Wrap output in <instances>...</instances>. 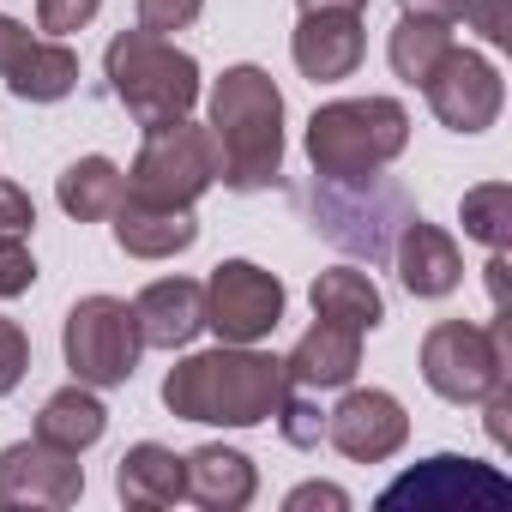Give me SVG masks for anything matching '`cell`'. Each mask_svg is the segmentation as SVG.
Returning a JSON list of instances; mask_svg holds the SVG:
<instances>
[{"mask_svg": "<svg viewBox=\"0 0 512 512\" xmlns=\"http://www.w3.org/2000/svg\"><path fill=\"white\" fill-rule=\"evenodd\" d=\"M290 380L284 356L260 344H217L193 350L163 374V404L181 422H211V428H260L278 416Z\"/></svg>", "mask_w": 512, "mask_h": 512, "instance_id": "1", "label": "cell"}, {"mask_svg": "<svg viewBox=\"0 0 512 512\" xmlns=\"http://www.w3.org/2000/svg\"><path fill=\"white\" fill-rule=\"evenodd\" d=\"M211 145H217V181L235 193H260L284 169V91L266 67H223L211 85Z\"/></svg>", "mask_w": 512, "mask_h": 512, "instance_id": "2", "label": "cell"}, {"mask_svg": "<svg viewBox=\"0 0 512 512\" xmlns=\"http://www.w3.org/2000/svg\"><path fill=\"white\" fill-rule=\"evenodd\" d=\"M308 163L320 181H368L410 145V109L398 97H338L308 115Z\"/></svg>", "mask_w": 512, "mask_h": 512, "instance_id": "3", "label": "cell"}, {"mask_svg": "<svg viewBox=\"0 0 512 512\" xmlns=\"http://www.w3.org/2000/svg\"><path fill=\"white\" fill-rule=\"evenodd\" d=\"M103 73H109L115 103L145 133L193 115V103H199V61L187 49H175L169 37H151V31H121L103 49Z\"/></svg>", "mask_w": 512, "mask_h": 512, "instance_id": "4", "label": "cell"}, {"mask_svg": "<svg viewBox=\"0 0 512 512\" xmlns=\"http://www.w3.org/2000/svg\"><path fill=\"white\" fill-rule=\"evenodd\" d=\"M211 187H217V145H211V127L187 115L169 127H151L127 169V199H145V205H199Z\"/></svg>", "mask_w": 512, "mask_h": 512, "instance_id": "5", "label": "cell"}, {"mask_svg": "<svg viewBox=\"0 0 512 512\" xmlns=\"http://www.w3.org/2000/svg\"><path fill=\"white\" fill-rule=\"evenodd\" d=\"M61 356L73 368L79 386H127L139 356H145V338H139V320H133V302L121 296H85L67 308V326H61Z\"/></svg>", "mask_w": 512, "mask_h": 512, "instance_id": "6", "label": "cell"}, {"mask_svg": "<svg viewBox=\"0 0 512 512\" xmlns=\"http://www.w3.org/2000/svg\"><path fill=\"white\" fill-rule=\"evenodd\" d=\"M422 380L446 404H482L506 380V314L494 326L476 320H440L422 338Z\"/></svg>", "mask_w": 512, "mask_h": 512, "instance_id": "7", "label": "cell"}, {"mask_svg": "<svg viewBox=\"0 0 512 512\" xmlns=\"http://www.w3.org/2000/svg\"><path fill=\"white\" fill-rule=\"evenodd\" d=\"M380 506H416V512H506L512 506V482L464 452H434L416 470H404Z\"/></svg>", "mask_w": 512, "mask_h": 512, "instance_id": "8", "label": "cell"}, {"mask_svg": "<svg viewBox=\"0 0 512 512\" xmlns=\"http://www.w3.org/2000/svg\"><path fill=\"white\" fill-rule=\"evenodd\" d=\"M284 320V284L278 272L253 266V260H223L205 278V326L217 344H260Z\"/></svg>", "mask_w": 512, "mask_h": 512, "instance_id": "9", "label": "cell"}, {"mask_svg": "<svg viewBox=\"0 0 512 512\" xmlns=\"http://www.w3.org/2000/svg\"><path fill=\"white\" fill-rule=\"evenodd\" d=\"M422 97H428V109L446 133H488L506 109V79L488 55L452 43L440 55V67L422 79Z\"/></svg>", "mask_w": 512, "mask_h": 512, "instance_id": "10", "label": "cell"}, {"mask_svg": "<svg viewBox=\"0 0 512 512\" xmlns=\"http://www.w3.org/2000/svg\"><path fill=\"white\" fill-rule=\"evenodd\" d=\"M85 494V464L49 440L0 446V506L7 512H61Z\"/></svg>", "mask_w": 512, "mask_h": 512, "instance_id": "11", "label": "cell"}, {"mask_svg": "<svg viewBox=\"0 0 512 512\" xmlns=\"http://www.w3.org/2000/svg\"><path fill=\"white\" fill-rule=\"evenodd\" d=\"M326 440L350 458V464H386V458H398L404 452V440H410V416H404V404L392 398V392H380V386H344V398L326 410Z\"/></svg>", "mask_w": 512, "mask_h": 512, "instance_id": "12", "label": "cell"}, {"mask_svg": "<svg viewBox=\"0 0 512 512\" xmlns=\"http://www.w3.org/2000/svg\"><path fill=\"white\" fill-rule=\"evenodd\" d=\"M392 266H398V284L416 296V302H440L464 284V253L458 241L428 223V217H404L398 241H392Z\"/></svg>", "mask_w": 512, "mask_h": 512, "instance_id": "13", "label": "cell"}, {"mask_svg": "<svg viewBox=\"0 0 512 512\" xmlns=\"http://www.w3.org/2000/svg\"><path fill=\"white\" fill-rule=\"evenodd\" d=\"M290 55H296V73L314 79V85L350 79L362 67V55H368L362 13H302V25L290 37Z\"/></svg>", "mask_w": 512, "mask_h": 512, "instance_id": "14", "label": "cell"}, {"mask_svg": "<svg viewBox=\"0 0 512 512\" xmlns=\"http://www.w3.org/2000/svg\"><path fill=\"white\" fill-rule=\"evenodd\" d=\"M133 320L145 350H187L205 332V284L193 278H157L133 296Z\"/></svg>", "mask_w": 512, "mask_h": 512, "instance_id": "15", "label": "cell"}, {"mask_svg": "<svg viewBox=\"0 0 512 512\" xmlns=\"http://www.w3.org/2000/svg\"><path fill=\"white\" fill-rule=\"evenodd\" d=\"M356 368H362V332L332 326V320H314L296 338V350L284 356V380L302 392H344Z\"/></svg>", "mask_w": 512, "mask_h": 512, "instance_id": "16", "label": "cell"}, {"mask_svg": "<svg viewBox=\"0 0 512 512\" xmlns=\"http://www.w3.org/2000/svg\"><path fill=\"white\" fill-rule=\"evenodd\" d=\"M115 494L133 512H163V506L187 500V458L163 440H139L115 464Z\"/></svg>", "mask_w": 512, "mask_h": 512, "instance_id": "17", "label": "cell"}, {"mask_svg": "<svg viewBox=\"0 0 512 512\" xmlns=\"http://www.w3.org/2000/svg\"><path fill=\"white\" fill-rule=\"evenodd\" d=\"M115 241L133 260H175L199 241V217L193 205H145V199H121L115 205Z\"/></svg>", "mask_w": 512, "mask_h": 512, "instance_id": "18", "label": "cell"}, {"mask_svg": "<svg viewBox=\"0 0 512 512\" xmlns=\"http://www.w3.org/2000/svg\"><path fill=\"white\" fill-rule=\"evenodd\" d=\"M253 494H260V470H253L247 452L211 440L199 452H187V500L205 512H241Z\"/></svg>", "mask_w": 512, "mask_h": 512, "instance_id": "19", "label": "cell"}, {"mask_svg": "<svg viewBox=\"0 0 512 512\" xmlns=\"http://www.w3.org/2000/svg\"><path fill=\"white\" fill-rule=\"evenodd\" d=\"M308 302H314V320H332V326H350V332H374L386 320L380 284L368 272H356V266H326L314 278Z\"/></svg>", "mask_w": 512, "mask_h": 512, "instance_id": "20", "label": "cell"}, {"mask_svg": "<svg viewBox=\"0 0 512 512\" xmlns=\"http://www.w3.org/2000/svg\"><path fill=\"white\" fill-rule=\"evenodd\" d=\"M103 428H109V410H103V398H97V386H61V392H49L43 398V410H37V440H49V446H61V452H91L97 440H103Z\"/></svg>", "mask_w": 512, "mask_h": 512, "instance_id": "21", "label": "cell"}, {"mask_svg": "<svg viewBox=\"0 0 512 512\" xmlns=\"http://www.w3.org/2000/svg\"><path fill=\"white\" fill-rule=\"evenodd\" d=\"M55 199H61V211H67L73 223H103V217H115V205L127 199V169H121L115 157H79V163L61 169Z\"/></svg>", "mask_w": 512, "mask_h": 512, "instance_id": "22", "label": "cell"}, {"mask_svg": "<svg viewBox=\"0 0 512 512\" xmlns=\"http://www.w3.org/2000/svg\"><path fill=\"white\" fill-rule=\"evenodd\" d=\"M452 25H458V19H446V13H404V19L392 25V43H386L392 73H398L404 85H422V79L440 67V55L458 43Z\"/></svg>", "mask_w": 512, "mask_h": 512, "instance_id": "23", "label": "cell"}, {"mask_svg": "<svg viewBox=\"0 0 512 512\" xmlns=\"http://www.w3.org/2000/svg\"><path fill=\"white\" fill-rule=\"evenodd\" d=\"M73 85H79V55H73L61 37L31 43V49L13 61V73H7V91H13L19 103H61V97H73Z\"/></svg>", "mask_w": 512, "mask_h": 512, "instance_id": "24", "label": "cell"}, {"mask_svg": "<svg viewBox=\"0 0 512 512\" xmlns=\"http://www.w3.org/2000/svg\"><path fill=\"white\" fill-rule=\"evenodd\" d=\"M458 223L470 241L482 247H512V187L506 181H482L458 199Z\"/></svg>", "mask_w": 512, "mask_h": 512, "instance_id": "25", "label": "cell"}, {"mask_svg": "<svg viewBox=\"0 0 512 512\" xmlns=\"http://www.w3.org/2000/svg\"><path fill=\"white\" fill-rule=\"evenodd\" d=\"M278 434L290 440V446H320L326 440V410L314 404V392H302V386H290L284 392V404H278Z\"/></svg>", "mask_w": 512, "mask_h": 512, "instance_id": "26", "label": "cell"}, {"mask_svg": "<svg viewBox=\"0 0 512 512\" xmlns=\"http://www.w3.org/2000/svg\"><path fill=\"white\" fill-rule=\"evenodd\" d=\"M133 13H139V31L175 37V31H187V25H199L205 0H133Z\"/></svg>", "mask_w": 512, "mask_h": 512, "instance_id": "27", "label": "cell"}, {"mask_svg": "<svg viewBox=\"0 0 512 512\" xmlns=\"http://www.w3.org/2000/svg\"><path fill=\"white\" fill-rule=\"evenodd\" d=\"M31 284H37V260H31L25 235H0V302L31 296Z\"/></svg>", "mask_w": 512, "mask_h": 512, "instance_id": "28", "label": "cell"}, {"mask_svg": "<svg viewBox=\"0 0 512 512\" xmlns=\"http://www.w3.org/2000/svg\"><path fill=\"white\" fill-rule=\"evenodd\" d=\"M97 13H103V0H37V25H43L49 37H73V31H85Z\"/></svg>", "mask_w": 512, "mask_h": 512, "instance_id": "29", "label": "cell"}, {"mask_svg": "<svg viewBox=\"0 0 512 512\" xmlns=\"http://www.w3.org/2000/svg\"><path fill=\"white\" fill-rule=\"evenodd\" d=\"M25 368H31V338H25V326H19V320H0V398L19 392Z\"/></svg>", "mask_w": 512, "mask_h": 512, "instance_id": "30", "label": "cell"}, {"mask_svg": "<svg viewBox=\"0 0 512 512\" xmlns=\"http://www.w3.org/2000/svg\"><path fill=\"white\" fill-rule=\"evenodd\" d=\"M458 19L476 25L482 43H494V49L512 43V0H464V13H458Z\"/></svg>", "mask_w": 512, "mask_h": 512, "instance_id": "31", "label": "cell"}, {"mask_svg": "<svg viewBox=\"0 0 512 512\" xmlns=\"http://www.w3.org/2000/svg\"><path fill=\"white\" fill-rule=\"evenodd\" d=\"M31 229H37V205H31V193H25L19 181L0 175V235H31Z\"/></svg>", "mask_w": 512, "mask_h": 512, "instance_id": "32", "label": "cell"}, {"mask_svg": "<svg viewBox=\"0 0 512 512\" xmlns=\"http://www.w3.org/2000/svg\"><path fill=\"white\" fill-rule=\"evenodd\" d=\"M314 506H326V512H350V494H344L338 482H302V488L284 494V512H314Z\"/></svg>", "mask_w": 512, "mask_h": 512, "instance_id": "33", "label": "cell"}, {"mask_svg": "<svg viewBox=\"0 0 512 512\" xmlns=\"http://www.w3.org/2000/svg\"><path fill=\"white\" fill-rule=\"evenodd\" d=\"M31 43H37V37H31V31H25V25L13 19V13H0V79L13 73V61H19V55H25Z\"/></svg>", "mask_w": 512, "mask_h": 512, "instance_id": "34", "label": "cell"}, {"mask_svg": "<svg viewBox=\"0 0 512 512\" xmlns=\"http://www.w3.org/2000/svg\"><path fill=\"white\" fill-rule=\"evenodd\" d=\"M482 410H488V440H494V446H506V440H512V428H506V416H512V386L500 380V386L482 398Z\"/></svg>", "mask_w": 512, "mask_h": 512, "instance_id": "35", "label": "cell"}, {"mask_svg": "<svg viewBox=\"0 0 512 512\" xmlns=\"http://www.w3.org/2000/svg\"><path fill=\"white\" fill-rule=\"evenodd\" d=\"M488 296H494V314H506V247H488Z\"/></svg>", "mask_w": 512, "mask_h": 512, "instance_id": "36", "label": "cell"}, {"mask_svg": "<svg viewBox=\"0 0 512 512\" xmlns=\"http://www.w3.org/2000/svg\"><path fill=\"white\" fill-rule=\"evenodd\" d=\"M302 13H368V0H296Z\"/></svg>", "mask_w": 512, "mask_h": 512, "instance_id": "37", "label": "cell"}, {"mask_svg": "<svg viewBox=\"0 0 512 512\" xmlns=\"http://www.w3.org/2000/svg\"><path fill=\"white\" fill-rule=\"evenodd\" d=\"M404 13H446V19H458L464 13V0H398Z\"/></svg>", "mask_w": 512, "mask_h": 512, "instance_id": "38", "label": "cell"}]
</instances>
